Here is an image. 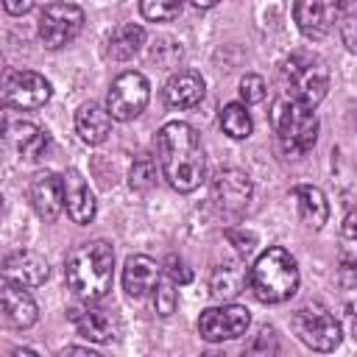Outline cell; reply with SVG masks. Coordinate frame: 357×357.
<instances>
[{"label":"cell","instance_id":"6da1fadb","mask_svg":"<svg viewBox=\"0 0 357 357\" xmlns=\"http://www.w3.org/2000/svg\"><path fill=\"white\" fill-rule=\"evenodd\" d=\"M156 156H159L162 176L173 190L192 192L201 187L206 176V159L192 126L181 120L165 123L156 137Z\"/></svg>","mask_w":357,"mask_h":357},{"label":"cell","instance_id":"7a4b0ae2","mask_svg":"<svg viewBox=\"0 0 357 357\" xmlns=\"http://www.w3.org/2000/svg\"><path fill=\"white\" fill-rule=\"evenodd\" d=\"M114 248L106 240H89L70 251L64 262V282L81 301H100L112 290Z\"/></svg>","mask_w":357,"mask_h":357},{"label":"cell","instance_id":"3957f363","mask_svg":"<svg viewBox=\"0 0 357 357\" xmlns=\"http://www.w3.org/2000/svg\"><path fill=\"white\" fill-rule=\"evenodd\" d=\"M271 126L276 131L279 148L287 156H304L318 139V114L315 106H307L296 95H282L273 100Z\"/></svg>","mask_w":357,"mask_h":357},{"label":"cell","instance_id":"277c9868","mask_svg":"<svg viewBox=\"0 0 357 357\" xmlns=\"http://www.w3.org/2000/svg\"><path fill=\"white\" fill-rule=\"evenodd\" d=\"M248 284L259 301L282 304L298 290V265L284 248H265L248 271Z\"/></svg>","mask_w":357,"mask_h":357},{"label":"cell","instance_id":"5b68a950","mask_svg":"<svg viewBox=\"0 0 357 357\" xmlns=\"http://www.w3.org/2000/svg\"><path fill=\"white\" fill-rule=\"evenodd\" d=\"M282 73H284V78L290 84V95H296L307 106H318L326 98L329 70H326V64L318 56H312V53H293L284 61Z\"/></svg>","mask_w":357,"mask_h":357},{"label":"cell","instance_id":"8992f818","mask_svg":"<svg viewBox=\"0 0 357 357\" xmlns=\"http://www.w3.org/2000/svg\"><path fill=\"white\" fill-rule=\"evenodd\" d=\"M151 100V84L142 73L128 70L123 75H117L109 86V98H106V109L117 123H128L134 117H139L145 112Z\"/></svg>","mask_w":357,"mask_h":357},{"label":"cell","instance_id":"52a82bcc","mask_svg":"<svg viewBox=\"0 0 357 357\" xmlns=\"http://www.w3.org/2000/svg\"><path fill=\"white\" fill-rule=\"evenodd\" d=\"M293 329L312 351H332L343 337V326L318 304H307L293 315Z\"/></svg>","mask_w":357,"mask_h":357},{"label":"cell","instance_id":"ba28073f","mask_svg":"<svg viewBox=\"0 0 357 357\" xmlns=\"http://www.w3.org/2000/svg\"><path fill=\"white\" fill-rule=\"evenodd\" d=\"M84 28V11L75 3H47L39 14V39L45 47L59 50L73 42Z\"/></svg>","mask_w":357,"mask_h":357},{"label":"cell","instance_id":"9c48e42d","mask_svg":"<svg viewBox=\"0 0 357 357\" xmlns=\"http://www.w3.org/2000/svg\"><path fill=\"white\" fill-rule=\"evenodd\" d=\"M50 95V81L33 70H6L3 75V103L8 109H39Z\"/></svg>","mask_w":357,"mask_h":357},{"label":"cell","instance_id":"30bf717a","mask_svg":"<svg viewBox=\"0 0 357 357\" xmlns=\"http://www.w3.org/2000/svg\"><path fill=\"white\" fill-rule=\"evenodd\" d=\"M251 324V312L243 304H223V307H209L198 318V335L206 343H223L245 335Z\"/></svg>","mask_w":357,"mask_h":357},{"label":"cell","instance_id":"8fae6325","mask_svg":"<svg viewBox=\"0 0 357 357\" xmlns=\"http://www.w3.org/2000/svg\"><path fill=\"white\" fill-rule=\"evenodd\" d=\"M343 17V0H296L293 20L307 39H324Z\"/></svg>","mask_w":357,"mask_h":357},{"label":"cell","instance_id":"7c38bea8","mask_svg":"<svg viewBox=\"0 0 357 357\" xmlns=\"http://www.w3.org/2000/svg\"><path fill=\"white\" fill-rule=\"evenodd\" d=\"M251 178L243 170L226 167L212 178V201L223 215H243L251 201Z\"/></svg>","mask_w":357,"mask_h":357},{"label":"cell","instance_id":"4fadbf2b","mask_svg":"<svg viewBox=\"0 0 357 357\" xmlns=\"http://www.w3.org/2000/svg\"><path fill=\"white\" fill-rule=\"evenodd\" d=\"M31 204L36 215L45 223H53L64 209V176H56L53 170H39L31 178Z\"/></svg>","mask_w":357,"mask_h":357},{"label":"cell","instance_id":"5bb4252c","mask_svg":"<svg viewBox=\"0 0 357 357\" xmlns=\"http://www.w3.org/2000/svg\"><path fill=\"white\" fill-rule=\"evenodd\" d=\"M67 315H70L73 326L78 329V335L92 340V343H109L112 337H117L114 315L103 307H95V301H84L78 307H70Z\"/></svg>","mask_w":357,"mask_h":357},{"label":"cell","instance_id":"9a60e30c","mask_svg":"<svg viewBox=\"0 0 357 357\" xmlns=\"http://www.w3.org/2000/svg\"><path fill=\"white\" fill-rule=\"evenodd\" d=\"M47 273H50L47 259L42 254H36V251H14L3 262V279L14 282V284H22V287L45 284Z\"/></svg>","mask_w":357,"mask_h":357},{"label":"cell","instance_id":"2e32d148","mask_svg":"<svg viewBox=\"0 0 357 357\" xmlns=\"http://www.w3.org/2000/svg\"><path fill=\"white\" fill-rule=\"evenodd\" d=\"M0 307H3V321L14 329H28L36 324V301L33 296L14 282L3 279V293H0Z\"/></svg>","mask_w":357,"mask_h":357},{"label":"cell","instance_id":"e0dca14e","mask_svg":"<svg viewBox=\"0 0 357 357\" xmlns=\"http://www.w3.org/2000/svg\"><path fill=\"white\" fill-rule=\"evenodd\" d=\"M6 137L20 151V156L28 159V162H36V159H42L50 151V134L45 128L28 123V120L6 117Z\"/></svg>","mask_w":357,"mask_h":357},{"label":"cell","instance_id":"ac0fdd59","mask_svg":"<svg viewBox=\"0 0 357 357\" xmlns=\"http://www.w3.org/2000/svg\"><path fill=\"white\" fill-rule=\"evenodd\" d=\"M159 279H162V268L156 265V259L145 254H131L123 265V290L131 298H145L148 293H153Z\"/></svg>","mask_w":357,"mask_h":357},{"label":"cell","instance_id":"d6986e66","mask_svg":"<svg viewBox=\"0 0 357 357\" xmlns=\"http://www.w3.org/2000/svg\"><path fill=\"white\" fill-rule=\"evenodd\" d=\"M64 206H67V215L73 218V223H78V226H86L95 218V195L86 184V178L75 167H70L64 173Z\"/></svg>","mask_w":357,"mask_h":357},{"label":"cell","instance_id":"ffe728a7","mask_svg":"<svg viewBox=\"0 0 357 357\" xmlns=\"http://www.w3.org/2000/svg\"><path fill=\"white\" fill-rule=\"evenodd\" d=\"M162 95L170 109H192L204 98V78L195 70H178L176 75L167 78Z\"/></svg>","mask_w":357,"mask_h":357},{"label":"cell","instance_id":"44dd1931","mask_svg":"<svg viewBox=\"0 0 357 357\" xmlns=\"http://www.w3.org/2000/svg\"><path fill=\"white\" fill-rule=\"evenodd\" d=\"M112 120L114 117L109 114L106 106L89 100V103H81L75 112V131L86 145H100L112 131Z\"/></svg>","mask_w":357,"mask_h":357},{"label":"cell","instance_id":"7402d4cb","mask_svg":"<svg viewBox=\"0 0 357 357\" xmlns=\"http://www.w3.org/2000/svg\"><path fill=\"white\" fill-rule=\"evenodd\" d=\"M293 198L298 206V218L307 229H321L329 218V204L324 198V192L312 184H296L293 187Z\"/></svg>","mask_w":357,"mask_h":357},{"label":"cell","instance_id":"603a6c76","mask_svg":"<svg viewBox=\"0 0 357 357\" xmlns=\"http://www.w3.org/2000/svg\"><path fill=\"white\" fill-rule=\"evenodd\" d=\"M142 45H145V28L137 22H123L112 31L106 53L114 61H126V59H134L142 50Z\"/></svg>","mask_w":357,"mask_h":357},{"label":"cell","instance_id":"cb8c5ba5","mask_svg":"<svg viewBox=\"0 0 357 357\" xmlns=\"http://www.w3.org/2000/svg\"><path fill=\"white\" fill-rule=\"evenodd\" d=\"M220 128L223 134H229L231 139H245L251 137V114L245 109V103H226L220 109Z\"/></svg>","mask_w":357,"mask_h":357},{"label":"cell","instance_id":"d4e9b609","mask_svg":"<svg viewBox=\"0 0 357 357\" xmlns=\"http://www.w3.org/2000/svg\"><path fill=\"white\" fill-rule=\"evenodd\" d=\"M209 287H212V296L220 298V301L234 298V296L240 293V287H243V273H240V268H234V265H218V268L212 271Z\"/></svg>","mask_w":357,"mask_h":357},{"label":"cell","instance_id":"484cf974","mask_svg":"<svg viewBox=\"0 0 357 357\" xmlns=\"http://www.w3.org/2000/svg\"><path fill=\"white\" fill-rule=\"evenodd\" d=\"M184 8V0H139V11L151 22H167L176 20Z\"/></svg>","mask_w":357,"mask_h":357},{"label":"cell","instance_id":"4316f807","mask_svg":"<svg viewBox=\"0 0 357 357\" xmlns=\"http://www.w3.org/2000/svg\"><path fill=\"white\" fill-rule=\"evenodd\" d=\"M176 304H178L176 282H173L170 276H162V279H159V284L153 287V307H156V312H159L162 318H167V315H173Z\"/></svg>","mask_w":357,"mask_h":357},{"label":"cell","instance_id":"83f0119b","mask_svg":"<svg viewBox=\"0 0 357 357\" xmlns=\"http://www.w3.org/2000/svg\"><path fill=\"white\" fill-rule=\"evenodd\" d=\"M153 181H156V167H153V162H151L148 156L137 159V162L131 165V173H128V184H131V190L145 192V190L153 187Z\"/></svg>","mask_w":357,"mask_h":357},{"label":"cell","instance_id":"f1b7e54d","mask_svg":"<svg viewBox=\"0 0 357 357\" xmlns=\"http://www.w3.org/2000/svg\"><path fill=\"white\" fill-rule=\"evenodd\" d=\"M265 81H262V75H254V73H248V75H243V81H240V98H243V103L245 106H251V103H262L265 100Z\"/></svg>","mask_w":357,"mask_h":357},{"label":"cell","instance_id":"f546056e","mask_svg":"<svg viewBox=\"0 0 357 357\" xmlns=\"http://www.w3.org/2000/svg\"><path fill=\"white\" fill-rule=\"evenodd\" d=\"M337 282L346 290H357V251L340 257V262H337Z\"/></svg>","mask_w":357,"mask_h":357},{"label":"cell","instance_id":"4dcf8cb0","mask_svg":"<svg viewBox=\"0 0 357 357\" xmlns=\"http://www.w3.org/2000/svg\"><path fill=\"white\" fill-rule=\"evenodd\" d=\"M226 240L237 248L240 257H248V254L254 251V245H257V237H254L251 231H243V229H229V231H226Z\"/></svg>","mask_w":357,"mask_h":357},{"label":"cell","instance_id":"1f68e13d","mask_svg":"<svg viewBox=\"0 0 357 357\" xmlns=\"http://www.w3.org/2000/svg\"><path fill=\"white\" fill-rule=\"evenodd\" d=\"M167 276H170L176 284H190V282H192V271H190L187 262L178 259V257H170V259H167Z\"/></svg>","mask_w":357,"mask_h":357},{"label":"cell","instance_id":"d6a6232c","mask_svg":"<svg viewBox=\"0 0 357 357\" xmlns=\"http://www.w3.org/2000/svg\"><path fill=\"white\" fill-rule=\"evenodd\" d=\"M340 33H343V42L349 45V50L357 53V17H351V14L343 11V17H340Z\"/></svg>","mask_w":357,"mask_h":357},{"label":"cell","instance_id":"836d02e7","mask_svg":"<svg viewBox=\"0 0 357 357\" xmlns=\"http://www.w3.org/2000/svg\"><path fill=\"white\" fill-rule=\"evenodd\" d=\"M276 349H279V346H276V329L262 326V329H259L257 343H251V351H254V354H259V351H276Z\"/></svg>","mask_w":357,"mask_h":357},{"label":"cell","instance_id":"e575fe53","mask_svg":"<svg viewBox=\"0 0 357 357\" xmlns=\"http://www.w3.org/2000/svg\"><path fill=\"white\" fill-rule=\"evenodd\" d=\"M340 231H343V237H346V240H357V206L343 218Z\"/></svg>","mask_w":357,"mask_h":357},{"label":"cell","instance_id":"d590c367","mask_svg":"<svg viewBox=\"0 0 357 357\" xmlns=\"http://www.w3.org/2000/svg\"><path fill=\"white\" fill-rule=\"evenodd\" d=\"M3 8L14 17H20V14H28L33 8V0H3Z\"/></svg>","mask_w":357,"mask_h":357},{"label":"cell","instance_id":"8d00e7d4","mask_svg":"<svg viewBox=\"0 0 357 357\" xmlns=\"http://www.w3.org/2000/svg\"><path fill=\"white\" fill-rule=\"evenodd\" d=\"M346 318H349V332L357 337V304H346Z\"/></svg>","mask_w":357,"mask_h":357},{"label":"cell","instance_id":"74e56055","mask_svg":"<svg viewBox=\"0 0 357 357\" xmlns=\"http://www.w3.org/2000/svg\"><path fill=\"white\" fill-rule=\"evenodd\" d=\"M61 354H84V357H98L92 349H81V346H70V349H64Z\"/></svg>","mask_w":357,"mask_h":357},{"label":"cell","instance_id":"f35d334b","mask_svg":"<svg viewBox=\"0 0 357 357\" xmlns=\"http://www.w3.org/2000/svg\"><path fill=\"white\" fill-rule=\"evenodd\" d=\"M195 8H212V6H218L220 0H190Z\"/></svg>","mask_w":357,"mask_h":357}]
</instances>
